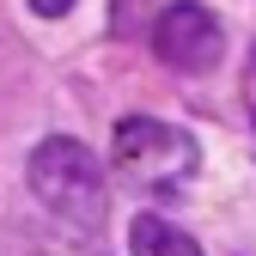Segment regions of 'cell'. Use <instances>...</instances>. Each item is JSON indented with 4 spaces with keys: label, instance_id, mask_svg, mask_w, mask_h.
I'll return each mask as SVG.
<instances>
[{
    "label": "cell",
    "instance_id": "obj_1",
    "mask_svg": "<svg viewBox=\"0 0 256 256\" xmlns=\"http://www.w3.org/2000/svg\"><path fill=\"white\" fill-rule=\"evenodd\" d=\"M30 196L49 214L74 220V226H104V208H110L98 152L68 140V134H55V140H43L30 152Z\"/></svg>",
    "mask_w": 256,
    "mask_h": 256
},
{
    "label": "cell",
    "instance_id": "obj_6",
    "mask_svg": "<svg viewBox=\"0 0 256 256\" xmlns=\"http://www.w3.org/2000/svg\"><path fill=\"white\" fill-rule=\"evenodd\" d=\"M30 12H43V18H61V12H74V0H30Z\"/></svg>",
    "mask_w": 256,
    "mask_h": 256
},
{
    "label": "cell",
    "instance_id": "obj_2",
    "mask_svg": "<svg viewBox=\"0 0 256 256\" xmlns=\"http://www.w3.org/2000/svg\"><path fill=\"white\" fill-rule=\"evenodd\" d=\"M110 152H116V171L128 183H146V189H177V183L196 177V165H202V146L189 140L183 128L152 122V116H122Z\"/></svg>",
    "mask_w": 256,
    "mask_h": 256
},
{
    "label": "cell",
    "instance_id": "obj_5",
    "mask_svg": "<svg viewBox=\"0 0 256 256\" xmlns=\"http://www.w3.org/2000/svg\"><path fill=\"white\" fill-rule=\"evenodd\" d=\"M140 18H146V0H116V12H110L116 37H134V30H140Z\"/></svg>",
    "mask_w": 256,
    "mask_h": 256
},
{
    "label": "cell",
    "instance_id": "obj_4",
    "mask_svg": "<svg viewBox=\"0 0 256 256\" xmlns=\"http://www.w3.org/2000/svg\"><path fill=\"white\" fill-rule=\"evenodd\" d=\"M128 250H134V256H202L196 238H189L183 226H171V220H158V214H134Z\"/></svg>",
    "mask_w": 256,
    "mask_h": 256
},
{
    "label": "cell",
    "instance_id": "obj_3",
    "mask_svg": "<svg viewBox=\"0 0 256 256\" xmlns=\"http://www.w3.org/2000/svg\"><path fill=\"white\" fill-rule=\"evenodd\" d=\"M152 55L165 61V68H177V74H208V68H220V55H226V30H220V18L208 6L177 0V6H165L152 18Z\"/></svg>",
    "mask_w": 256,
    "mask_h": 256
}]
</instances>
